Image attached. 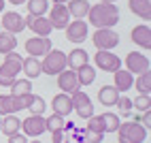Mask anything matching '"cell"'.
<instances>
[{"instance_id": "6da1fadb", "label": "cell", "mask_w": 151, "mask_h": 143, "mask_svg": "<svg viewBox=\"0 0 151 143\" xmlns=\"http://www.w3.org/2000/svg\"><path fill=\"white\" fill-rule=\"evenodd\" d=\"M87 19L94 28H113L119 22V9L117 4H106V2L89 4Z\"/></svg>"}, {"instance_id": "7a4b0ae2", "label": "cell", "mask_w": 151, "mask_h": 143, "mask_svg": "<svg viewBox=\"0 0 151 143\" xmlns=\"http://www.w3.org/2000/svg\"><path fill=\"white\" fill-rule=\"evenodd\" d=\"M22 56L17 52H11V54H4V62L0 64V86L2 88H9L17 79V75L22 73Z\"/></svg>"}, {"instance_id": "3957f363", "label": "cell", "mask_w": 151, "mask_h": 143, "mask_svg": "<svg viewBox=\"0 0 151 143\" xmlns=\"http://www.w3.org/2000/svg\"><path fill=\"white\" fill-rule=\"evenodd\" d=\"M117 139H119V143H143L147 139V128L140 126L136 120H132V122L128 120L124 124H119Z\"/></svg>"}, {"instance_id": "277c9868", "label": "cell", "mask_w": 151, "mask_h": 143, "mask_svg": "<svg viewBox=\"0 0 151 143\" xmlns=\"http://www.w3.org/2000/svg\"><path fill=\"white\" fill-rule=\"evenodd\" d=\"M62 70H66V54L62 49H51L45 60L41 62V73L45 75H60Z\"/></svg>"}, {"instance_id": "5b68a950", "label": "cell", "mask_w": 151, "mask_h": 143, "mask_svg": "<svg viewBox=\"0 0 151 143\" xmlns=\"http://www.w3.org/2000/svg\"><path fill=\"white\" fill-rule=\"evenodd\" d=\"M92 41H94L96 49H100V52H111L113 47L119 45V34L113 28H96Z\"/></svg>"}, {"instance_id": "8992f818", "label": "cell", "mask_w": 151, "mask_h": 143, "mask_svg": "<svg viewBox=\"0 0 151 143\" xmlns=\"http://www.w3.org/2000/svg\"><path fill=\"white\" fill-rule=\"evenodd\" d=\"M70 100H73V111H77L79 118L89 120L94 115V105H92V98H89L83 90H75L70 94Z\"/></svg>"}, {"instance_id": "52a82bcc", "label": "cell", "mask_w": 151, "mask_h": 143, "mask_svg": "<svg viewBox=\"0 0 151 143\" xmlns=\"http://www.w3.org/2000/svg\"><path fill=\"white\" fill-rule=\"evenodd\" d=\"M94 62H96V68L104 70V73H115V70L122 68V60H119L113 52H96L94 56Z\"/></svg>"}, {"instance_id": "ba28073f", "label": "cell", "mask_w": 151, "mask_h": 143, "mask_svg": "<svg viewBox=\"0 0 151 143\" xmlns=\"http://www.w3.org/2000/svg\"><path fill=\"white\" fill-rule=\"evenodd\" d=\"M51 49H53L51 47V38H47V36H34V38L26 41V52H28V56H32V58L47 56Z\"/></svg>"}, {"instance_id": "9c48e42d", "label": "cell", "mask_w": 151, "mask_h": 143, "mask_svg": "<svg viewBox=\"0 0 151 143\" xmlns=\"http://www.w3.org/2000/svg\"><path fill=\"white\" fill-rule=\"evenodd\" d=\"M126 70L132 75H143V73H149V58L143 56L140 52H130L126 56Z\"/></svg>"}, {"instance_id": "30bf717a", "label": "cell", "mask_w": 151, "mask_h": 143, "mask_svg": "<svg viewBox=\"0 0 151 143\" xmlns=\"http://www.w3.org/2000/svg\"><path fill=\"white\" fill-rule=\"evenodd\" d=\"M24 22H26V26L32 30L36 36H49V34L53 32V26H51V22H49L45 15H41V17L26 15V17H24Z\"/></svg>"}, {"instance_id": "8fae6325", "label": "cell", "mask_w": 151, "mask_h": 143, "mask_svg": "<svg viewBox=\"0 0 151 143\" xmlns=\"http://www.w3.org/2000/svg\"><path fill=\"white\" fill-rule=\"evenodd\" d=\"M66 30V38L70 43H83L87 38V22L83 19H75V22H68V26L64 28Z\"/></svg>"}, {"instance_id": "7c38bea8", "label": "cell", "mask_w": 151, "mask_h": 143, "mask_svg": "<svg viewBox=\"0 0 151 143\" xmlns=\"http://www.w3.org/2000/svg\"><path fill=\"white\" fill-rule=\"evenodd\" d=\"M22 130H24V135L26 137H41L43 132L47 130V126H45V118L43 115H30V118H26L24 122H22Z\"/></svg>"}, {"instance_id": "4fadbf2b", "label": "cell", "mask_w": 151, "mask_h": 143, "mask_svg": "<svg viewBox=\"0 0 151 143\" xmlns=\"http://www.w3.org/2000/svg\"><path fill=\"white\" fill-rule=\"evenodd\" d=\"M0 26L4 28V32H11V34H19L22 30L26 28V22H24V17L15 13V11H9L2 15V19H0Z\"/></svg>"}, {"instance_id": "5bb4252c", "label": "cell", "mask_w": 151, "mask_h": 143, "mask_svg": "<svg viewBox=\"0 0 151 143\" xmlns=\"http://www.w3.org/2000/svg\"><path fill=\"white\" fill-rule=\"evenodd\" d=\"M47 19L51 22L53 30H64L70 22V13H68L66 4H53V9H51V13H49Z\"/></svg>"}, {"instance_id": "9a60e30c", "label": "cell", "mask_w": 151, "mask_h": 143, "mask_svg": "<svg viewBox=\"0 0 151 143\" xmlns=\"http://www.w3.org/2000/svg\"><path fill=\"white\" fill-rule=\"evenodd\" d=\"M58 88L62 90L64 94H73L75 90L81 88L79 81H77V73H75V70H62V73L58 75Z\"/></svg>"}, {"instance_id": "2e32d148", "label": "cell", "mask_w": 151, "mask_h": 143, "mask_svg": "<svg viewBox=\"0 0 151 143\" xmlns=\"http://www.w3.org/2000/svg\"><path fill=\"white\" fill-rule=\"evenodd\" d=\"M130 38H132L138 47L151 49V28H149L147 24L134 26V28H132V32H130Z\"/></svg>"}, {"instance_id": "e0dca14e", "label": "cell", "mask_w": 151, "mask_h": 143, "mask_svg": "<svg viewBox=\"0 0 151 143\" xmlns=\"http://www.w3.org/2000/svg\"><path fill=\"white\" fill-rule=\"evenodd\" d=\"M51 109H53V113L62 115V118H66L68 113H73V100H70V94H64V92L55 94L53 100H51Z\"/></svg>"}, {"instance_id": "ac0fdd59", "label": "cell", "mask_w": 151, "mask_h": 143, "mask_svg": "<svg viewBox=\"0 0 151 143\" xmlns=\"http://www.w3.org/2000/svg\"><path fill=\"white\" fill-rule=\"evenodd\" d=\"M66 64L70 66V70H77V68L89 64V54L81 47H75L70 54H66Z\"/></svg>"}, {"instance_id": "d6986e66", "label": "cell", "mask_w": 151, "mask_h": 143, "mask_svg": "<svg viewBox=\"0 0 151 143\" xmlns=\"http://www.w3.org/2000/svg\"><path fill=\"white\" fill-rule=\"evenodd\" d=\"M22 111V105H19V96L13 94H0V115H11Z\"/></svg>"}, {"instance_id": "ffe728a7", "label": "cell", "mask_w": 151, "mask_h": 143, "mask_svg": "<svg viewBox=\"0 0 151 143\" xmlns=\"http://www.w3.org/2000/svg\"><path fill=\"white\" fill-rule=\"evenodd\" d=\"M119 96H122V94L115 90V86H102L98 90V103L104 105V107H115Z\"/></svg>"}, {"instance_id": "44dd1931", "label": "cell", "mask_w": 151, "mask_h": 143, "mask_svg": "<svg viewBox=\"0 0 151 143\" xmlns=\"http://www.w3.org/2000/svg\"><path fill=\"white\" fill-rule=\"evenodd\" d=\"M128 9L134 15H138L143 22L151 19V0H128Z\"/></svg>"}, {"instance_id": "7402d4cb", "label": "cell", "mask_w": 151, "mask_h": 143, "mask_svg": "<svg viewBox=\"0 0 151 143\" xmlns=\"http://www.w3.org/2000/svg\"><path fill=\"white\" fill-rule=\"evenodd\" d=\"M113 86H115V90L122 94V92H128L130 88L134 86V77H132V73H128V70H115V75H113Z\"/></svg>"}, {"instance_id": "603a6c76", "label": "cell", "mask_w": 151, "mask_h": 143, "mask_svg": "<svg viewBox=\"0 0 151 143\" xmlns=\"http://www.w3.org/2000/svg\"><path fill=\"white\" fill-rule=\"evenodd\" d=\"M19 130H22V120H19L15 113L2 115V122H0V132H4L6 137H11V135H17Z\"/></svg>"}, {"instance_id": "cb8c5ba5", "label": "cell", "mask_w": 151, "mask_h": 143, "mask_svg": "<svg viewBox=\"0 0 151 143\" xmlns=\"http://www.w3.org/2000/svg\"><path fill=\"white\" fill-rule=\"evenodd\" d=\"M66 9H68L70 17H75V19H83V17H87L89 2H87V0H68Z\"/></svg>"}, {"instance_id": "d4e9b609", "label": "cell", "mask_w": 151, "mask_h": 143, "mask_svg": "<svg viewBox=\"0 0 151 143\" xmlns=\"http://www.w3.org/2000/svg\"><path fill=\"white\" fill-rule=\"evenodd\" d=\"M22 73H26V79H36L41 75V60L32 56L22 60Z\"/></svg>"}, {"instance_id": "484cf974", "label": "cell", "mask_w": 151, "mask_h": 143, "mask_svg": "<svg viewBox=\"0 0 151 143\" xmlns=\"http://www.w3.org/2000/svg\"><path fill=\"white\" fill-rule=\"evenodd\" d=\"M75 73H77L79 86H92L94 81H96V68L89 66V64H85V66H81V68H77Z\"/></svg>"}, {"instance_id": "4316f807", "label": "cell", "mask_w": 151, "mask_h": 143, "mask_svg": "<svg viewBox=\"0 0 151 143\" xmlns=\"http://www.w3.org/2000/svg\"><path fill=\"white\" fill-rule=\"evenodd\" d=\"M15 47H17L15 34L0 30V54H11V52H15Z\"/></svg>"}, {"instance_id": "83f0119b", "label": "cell", "mask_w": 151, "mask_h": 143, "mask_svg": "<svg viewBox=\"0 0 151 143\" xmlns=\"http://www.w3.org/2000/svg\"><path fill=\"white\" fill-rule=\"evenodd\" d=\"M9 88H11V94H13V96L30 94V92H32V79H15Z\"/></svg>"}, {"instance_id": "f1b7e54d", "label": "cell", "mask_w": 151, "mask_h": 143, "mask_svg": "<svg viewBox=\"0 0 151 143\" xmlns=\"http://www.w3.org/2000/svg\"><path fill=\"white\" fill-rule=\"evenodd\" d=\"M28 15H34V17H41L47 13L49 9V0H28Z\"/></svg>"}, {"instance_id": "f546056e", "label": "cell", "mask_w": 151, "mask_h": 143, "mask_svg": "<svg viewBox=\"0 0 151 143\" xmlns=\"http://www.w3.org/2000/svg\"><path fill=\"white\" fill-rule=\"evenodd\" d=\"M100 120H102V124H104V132H117L119 124H122V120H119V115L111 113V111L102 113V115H100Z\"/></svg>"}, {"instance_id": "4dcf8cb0", "label": "cell", "mask_w": 151, "mask_h": 143, "mask_svg": "<svg viewBox=\"0 0 151 143\" xmlns=\"http://www.w3.org/2000/svg\"><path fill=\"white\" fill-rule=\"evenodd\" d=\"M45 109H47L45 98L32 94V100H30V105H28V111H30L32 115H43V113H45Z\"/></svg>"}, {"instance_id": "1f68e13d", "label": "cell", "mask_w": 151, "mask_h": 143, "mask_svg": "<svg viewBox=\"0 0 151 143\" xmlns=\"http://www.w3.org/2000/svg\"><path fill=\"white\" fill-rule=\"evenodd\" d=\"M134 86L138 90V94H149V92H151V73L138 75V79L134 81Z\"/></svg>"}, {"instance_id": "d6a6232c", "label": "cell", "mask_w": 151, "mask_h": 143, "mask_svg": "<svg viewBox=\"0 0 151 143\" xmlns=\"http://www.w3.org/2000/svg\"><path fill=\"white\" fill-rule=\"evenodd\" d=\"M64 124H66L64 118H62V115H58V113L45 118V126H47V130H49V132H53V130H62V128H64Z\"/></svg>"}, {"instance_id": "836d02e7", "label": "cell", "mask_w": 151, "mask_h": 143, "mask_svg": "<svg viewBox=\"0 0 151 143\" xmlns=\"http://www.w3.org/2000/svg\"><path fill=\"white\" fill-rule=\"evenodd\" d=\"M85 130H89V132H102V135H104V124H102V120H100V115H92V118H89Z\"/></svg>"}, {"instance_id": "e575fe53", "label": "cell", "mask_w": 151, "mask_h": 143, "mask_svg": "<svg viewBox=\"0 0 151 143\" xmlns=\"http://www.w3.org/2000/svg\"><path fill=\"white\" fill-rule=\"evenodd\" d=\"M132 107L138 109L140 113H143V111H147V109L151 107V98H149V94H140L136 100H132Z\"/></svg>"}, {"instance_id": "d590c367", "label": "cell", "mask_w": 151, "mask_h": 143, "mask_svg": "<svg viewBox=\"0 0 151 143\" xmlns=\"http://www.w3.org/2000/svg\"><path fill=\"white\" fill-rule=\"evenodd\" d=\"M117 107L122 109V115H124V118H130V109H132V100H130L128 96H119V100H117Z\"/></svg>"}, {"instance_id": "8d00e7d4", "label": "cell", "mask_w": 151, "mask_h": 143, "mask_svg": "<svg viewBox=\"0 0 151 143\" xmlns=\"http://www.w3.org/2000/svg\"><path fill=\"white\" fill-rule=\"evenodd\" d=\"M102 139H104L102 132H89V130H85V141L87 143H102Z\"/></svg>"}, {"instance_id": "74e56055", "label": "cell", "mask_w": 151, "mask_h": 143, "mask_svg": "<svg viewBox=\"0 0 151 143\" xmlns=\"http://www.w3.org/2000/svg\"><path fill=\"white\" fill-rule=\"evenodd\" d=\"M136 122H138V124H140V126H145V128L149 130V128H151V109H147V111H143V115H140V118H138Z\"/></svg>"}, {"instance_id": "f35d334b", "label": "cell", "mask_w": 151, "mask_h": 143, "mask_svg": "<svg viewBox=\"0 0 151 143\" xmlns=\"http://www.w3.org/2000/svg\"><path fill=\"white\" fill-rule=\"evenodd\" d=\"M51 141H53V143H68V137H66L64 128H62V130H53V132H51Z\"/></svg>"}, {"instance_id": "ab89813d", "label": "cell", "mask_w": 151, "mask_h": 143, "mask_svg": "<svg viewBox=\"0 0 151 143\" xmlns=\"http://www.w3.org/2000/svg\"><path fill=\"white\" fill-rule=\"evenodd\" d=\"M6 143H28V137H26V135H19V132H17V135H11V137H9Z\"/></svg>"}, {"instance_id": "60d3db41", "label": "cell", "mask_w": 151, "mask_h": 143, "mask_svg": "<svg viewBox=\"0 0 151 143\" xmlns=\"http://www.w3.org/2000/svg\"><path fill=\"white\" fill-rule=\"evenodd\" d=\"M6 2H11V4H24V2H28V0H6Z\"/></svg>"}, {"instance_id": "b9f144b4", "label": "cell", "mask_w": 151, "mask_h": 143, "mask_svg": "<svg viewBox=\"0 0 151 143\" xmlns=\"http://www.w3.org/2000/svg\"><path fill=\"white\" fill-rule=\"evenodd\" d=\"M51 2H53V4H66L68 0H51Z\"/></svg>"}, {"instance_id": "7bdbcfd3", "label": "cell", "mask_w": 151, "mask_h": 143, "mask_svg": "<svg viewBox=\"0 0 151 143\" xmlns=\"http://www.w3.org/2000/svg\"><path fill=\"white\" fill-rule=\"evenodd\" d=\"M100 2H106V4H115L117 0H100Z\"/></svg>"}, {"instance_id": "ee69618b", "label": "cell", "mask_w": 151, "mask_h": 143, "mask_svg": "<svg viewBox=\"0 0 151 143\" xmlns=\"http://www.w3.org/2000/svg\"><path fill=\"white\" fill-rule=\"evenodd\" d=\"M4 11V0H0V13Z\"/></svg>"}, {"instance_id": "f6af8a7d", "label": "cell", "mask_w": 151, "mask_h": 143, "mask_svg": "<svg viewBox=\"0 0 151 143\" xmlns=\"http://www.w3.org/2000/svg\"><path fill=\"white\" fill-rule=\"evenodd\" d=\"M30 143H43V141H30Z\"/></svg>"}, {"instance_id": "bcb514c9", "label": "cell", "mask_w": 151, "mask_h": 143, "mask_svg": "<svg viewBox=\"0 0 151 143\" xmlns=\"http://www.w3.org/2000/svg\"><path fill=\"white\" fill-rule=\"evenodd\" d=\"M0 122H2V115H0Z\"/></svg>"}, {"instance_id": "7dc6e473", "label": "cell", "mask_w": 151, "mask_h": 143, "mask_svg": "<svg viewBox=\"0 0 151 143\" xmlns=\"http://www.w3.org/2000/svg\"><path fill=\"white\" fill-rule=\"evenodd\" d=\"M0 30H2V26H0Z\"/></svg>"}]
</instances>
